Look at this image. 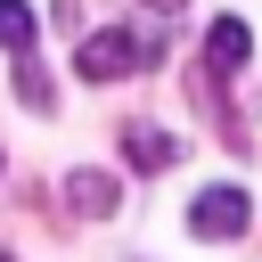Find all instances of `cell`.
Masks as SVG:
<instances>
[{"label":"cell","instance_id":"obj_1","mask_svg":"<svg viewBox=\"0 0 262 262\" xmlns=\"http://www.w3.org/2000/svg\"><path fill=\"white\" fill-rule=\"evenodd\" d=\"M147 57H156V41H147V33L106 25V33H90V41L74 49V74H82V82H123V74H139Z\"/></svg>","mask_w":262,"mask_h":262},{"label":"cell","instance_id":"obj_2","mask_svg":"<svg viewBox=\"0 0 262 262\" xmlns=\"http://www.w3.org/2000/svg\"><path fill=\"white\" fill-rule=\"evenodd\" d=\"M246 221H254V196H246L237 180H213V188H196V196H188V237H205V246L246 237Z\"/></svg>","mask_w":262,"mask_h":262},{"label":"cell","instance_id":"obj_3","mask_svg":"<svg viewBox=\"0 0 262 262\" xmlns=\"http://www.w3.org/2000/svg\"><path fill=\"white\" fill-rule=\"evenodd\" d=\"M246 57H254L246 16H213V25H205V74H213V82H237V74H246Z\"/></svg>","mask_w":262,"mask_h":262},{"label":"cell","instance_id":"obj_4","mask_svg":"<svg viewBox=\"0 0 262 262\" xmlns=\"http://www.w3.org/2000/svg\"><path fill=\"white\" fill-rule=\"evenodd\" d=\"M123 164L131 172H172L180 164V139L164 123H123Z\"/></svg>","mask_w":262,"mask_h":262},{"label":"cell","instance_id":"obj_5","mask_svg":"<svg viewBox=\"0 0 262 262\" xmlns=\"http://www.w3.org/2000/svg\"><path fill=\"white\" fill-rule=\"evenodd\" d=\"M66 205H74L82 221H106V213L123 205V180H115V172H90V164H74V172H66Z\"/></svg>","mask_w":262,"mask_h":262},{"label":"cell","instance_id":"obj_6","mask_svg":"<svg viewBox=\"0 0 262 262\" xmlns=\"http://www.w3.org/2000/svg\"><path fill=\"white\" fill-rule=\"evenodd\" d=\"M0 49L33 57V8H25V0H0Z\"/></svg>","mask_w":262,"mask_h":262},{"label":"cell","instance_id":"obj_7","mask_svg":"<svg viewBox=\"0 0 262 262\" xmlns=\"http://www.w3.org/2000/svg\"><path fill=\"white\" fill-rule=\"evenodd\" d=\"M16 98H25L33 115H49V106H57V90H49V74H41L33 57H16Z\"/></svg>","mask_w":262,"mask_h":262},{"label":"cell","instance_id":"obj_8","mask_svg":"<svg viewBox=\"0 0 262 262\" xmlns=\"http://www.w3.org/2000/svg\"><path fill=\"white\" fill-rule=\"evenodd\" d=\"M147 8H164V16H172V8H180V0H147Z\"/></svg>","mask_w":262,"mask_h":262},{"label":"cell","instance_id":"obj_9","mask_svg":"<svg viewBox=\"0 0 262 262\" xmlns=\"http://www.w3.org/2000/svg\"><path fill=\"white\" fill-rule=\"evenodd\" d=\"M0 172H8V156H0Z\"/></svg>","mask_w":262,"mask_h":262},{"label":"cell","instance_id":"obj_10","mask_svg":"<svg viewBox=\"0 0 262 262\" xmlns=\"http://www.w3.org/2000/svg\"><path fill=\"white\" fill-rule=\"evenodd\" d=\"M0 262H8V254H0Z\"/></svg>","mask_w":262,"mask_h":262}]
</instances>
